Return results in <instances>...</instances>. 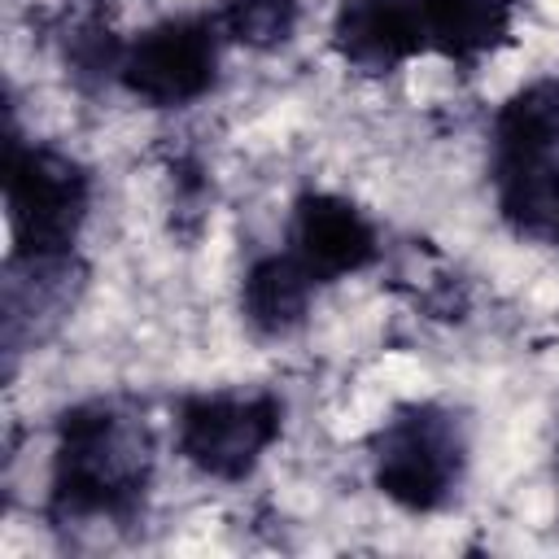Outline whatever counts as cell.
<instances>
[{
  "instance_id": "1",
  "label": "cell",
  "mask_w": 559,
  "mask_h": 559,
  "mask_svg": "<svg viewBox=\"0 0 559 559\" xmlns=\"http://www.w3.org/2000/svg\"><path fill=\"white\" fill-rule=\"evenodd\" d=\"M153 480V437L135 406L92 397L57 419L48 511L61 524H122L144 507Z\"/></svg>"
},
{
  "instance_id": "2",
  "label": "cell",
  "mask_w": 559,
  "mask_h": 559,
  "mask_svg": "<svg viewBox=\"0 0 559 559\" xmlns=\"http://www.w3.org/2000/svg\"><path fill=\"white\" fill-rule=\"evenodd\" d=\"M92 175L83 162L52 144H26L9 135L4 144V214L13 258H57L74 253L87 223Z\"/></svg>"
},
{
  "instance_id": "3",
  "label": "cell",
  "mask_w": 559,
  "mask_h": 559,
  "mask_svg": "<svg viewBox=\"0 0 559 559\" xmlns=\"http://www.w3.org/2000/svg\"><path fill=\"white\" fill-rule=\"evenodd\" d=\"M467 467V437L454 411L437 402L397 406L371 437V480L376 489L411 511H437L450 502Z\"/></svg>"
},
{
  "instance_id": "4",
  "label": "cell",
  "mask_w": 559,
  "mask_h": 559,
  "mask_svg": "<svg viewBox=\"0 0 559 559\" xmlns=\"http://www.w3.org/2000/svg\"><path fill=\"white\" fill-rule=\"evenodd\" d=\"M284 432L275 393H192L179 402V454L210 480H245Z\"/></svg>"
},
{
  "instance_id": "5",
  "label": "cell",
  "mask_w": 559,
  "mask_h": 559,
  "mask_svg": "<svg viewBox=\"0 0 559 559\" xmlns=\"http://www.w3.org/2000/svg\"><path fill=\"white\" fill-rule=\"evenodd\" d=\"M223 26L205 13L162 17L144 35H135L118 61V83L127 96L153 109H179L201 100L218 79Z\"/></svg>"
},
{
  "instance_id": "6",
  "label": "cell",
  "mask_w": 559,
  "mask_h": 559,
  "mask_svg": "<svg viewBox=\"0 0 559 559\" xmlns=\"http://www.w3.org/2000/svg\"><path fill=\"white\" fill-rule=\"evenodd\" d=\"M288 253L319 280H345L367 271L380 258V231L376 223L336 192H306L293 205L288 218Z\"/></svg>"
},
{
  "instance_id": "7",
  "label": "cell",
  "mask_w": 559,
  "mask_h": 559,
  "mask_svg": "<svg viewBox=\"0 0 559 559\" xmlns=\"http://www.w3.org/2000/svg\"><path fill=\"white\" fill-rule=\"evenodd\" d=\"M424 48L419 0H341L332 13V52L358 74H393Z\"/></svg>"
},
{
  "instance_id": "8",
  "label": "cell",
  "mask_w": 559,
  "mask_h": 559,
  "mask_svg": "<svg viewBox=\"0 0 559 559\" xmlns=\"http://www.w3.org/2000/svg\"><path fill=\"white\" fill-rule=\"evenodd\" d=\"M319 280L284 249L258 258L240 280V314L258 336H288L306 323Z\"/></svg>"
},
{
  "instance_id": "9",
  "label": "cell",
  "mask_w": 559,
  "mask_h": 559,
  "mask_svg": "<svg viewBox=\"0 0 559 559\" xmlns=\"http://www.w3.org/2000/svg\"><path fill=\"white\" fill-rule=\"evenodd\" d=\"M515 4L520 0H419L428 48L450 61H480L511 39Z\"/></svg>"
},
{
  "instance_id": "10",
  "label": "cell",
  "mask_w": 559,
  "mask_h": 559,
  "mask_svg": "<svg viewBox=\"0 0 559 559\" xmlns=\"http://www.w3.org/2000/svg\"><path fill=\"white\" fill-rule=\"evenodd\" d=\"M493 166L559 157V79L520 87L493 114Z\"/></svg>"
},
{
  "instance_id": "11",
  "label": "cell",
  "mask_w": 559,
  "mask_h": 559,
  "mask_svg": "<svg viewBox=\"0 0 559 559\" xmlns=\"http://www.w3.org/2000/svg\"><path fill=\"white\" fill-rule=\"evenodd\" d=\"M498 214L515 236L559 245V157L493 166Z\"/></svg>"
},
{
  "instance_id": "12",
  "label": "cell",
  "mask_w": 559,
  "mask_h": 559,
  "mask_svg": "<svg viewBox=\"0 0 559 559\" xmlns=\"http://www.w3.org/2000/svg\"><path fill=\"white\" fill-rule=\"evenodd\" d=\"M297 17H301V0H223L218 26L231 44L271 52L293 39Z\"/></svg>"
}]
</instances>
